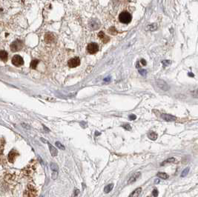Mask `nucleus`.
<instances>
[{"label":"nucleus","instance_id":"1","mask_svg":"<svg viewBox=\"0 0 198 197\" xmlns=\"http://www.w3.org/2000/svg\"><path fill=\"white\" fill-rule=\"evenodd\" d=\"M132 19V16L131 15L127 12V11H123L122 12L120 16H119V20L121 23L123 24H128L131 22Z\"/></svg>","mask_w":198,"mask_h":197},{"label":"nucleus","instance_id":"2","mask_svg":"<svg viewBox=\"0 0 198 197\" xmlns=\"http://www.w3.org/2000/svg\"><path fill=\"white\" fill-rule=\"evenodd\" d=\"M36 190L31 184L28 186V188L25 190L23 194V197H36Z\"/></svg>","mask_w":198,"mask_h":197},{"label":"nucleus","instance_id":"3","mask_svg":"<svg viewBox=\"0 0 198 197\" xmlns=\"http://www.w3.org/2000/svg\"><path fill=\"white\" fill-rule=\"evenodd\" d=\"M23 48V42L21 40H16L11 45V50L14 52L18 51Z\"/></svg>","mask_w":198,"mask_h":197},{"label":"nucleus","instance_id":"4","mask_svg":"<svg viewBox=\"0 0 198 197\" xmlns=\"http://www.w3.org/2000/svg\"><path fill=\"white\" fill-rule=\"evenodd\" d=\"M87 50L90 54H95L99 50V46L95 42H91L87 46Z\"/></svg>","mask_w":198,"mask_h":197},{"label":"nucleus","instance_id":"5","mask_svg":"<svg viewBox=\"0 0 198 197\" xmlns=\"http://www.w3.org/2000/svg\"><path fill=\"white\" fill-rule=\"evenodd\" d=\"M12 63L14 66L19 67L24 65V60L22 57L19 55H15L12 58Z\"/></svg>","mask_w":198,"mask_h":197},{"label":"nucleus","instance_id":"6","mask_svg":"<svg viewBox=\"0 0 198 197\" xmlns=\"http://www.w3.org/2000/svg\"><path fill=\"white\" fill-rule=\"evenodd\" d=\"M79 65H80V59L79 57L72 58L68 62V65L70 67H76Z\"/></svg>","mask_w":198,"mask_h":197},{"label":"nucleus","instance_id":"7","mask_svg":"<svg viewBox=\"0 0 198 197\" xmlns=\"http://www.w3.org/2000/svg\"><path fill=\"white\" fill-rule=\"evenodd\" d=\"M45 42L46 43H53L54 42L56 38H55V36L53 34V33H47L45 35Z\"/></svg>","mask_w":198,"mask_h":197},{"label":"nucleus","instance_id":"8","mask_svg":"<svg viewBox=\"0 0 198 197\" xmlns=\"http://www.w3.org/2000/svg\"><path fill=\"white\" fill-rule=\"evenodd\" d=\"M18 156H19V153H18L15 150H11V151L9 153V154H8V161H9L10 162H11V163L14 162V161L16 160V159H17V157Z\"/></svg>","mask_w":198,"mask_h":197},{"label":"nucleus","instance_id":"9","mask_svg":"<svg viewBox=\"0 0 198 197\" xmlns=\"http://www.w3.org/2000/svg\"><path fill=\"white\" fill-rule=\"evenodd\" d=\"M161 117H162V119H164L166 122H173V121L177 120V117L176 116H174L173 115H171V114H162L161 115Z\"/></svg>","mask_w":198,"mask_h":197},{"label":"nucleus","instance_id":"10","mask_svg":"<svg viewBox=\"0 0 198 197\" xmlns=\"http://www.w3.org/2000/svg\"><path fill=\"white\" fill-rule=\"evenodd\" d=\"M89 26H90V28L92 30H96L97 28H100V22H99L97 19H91V21H90V22H89Z\"/></svg>","mask_w":198,"mask_h":197},{"label":"nucleus","instance_id":"11","mask_svg":"<svg viewBox=\"0 0 198 197\" xmlns=\"http://www.w3.org/2000/svg\"><path fill=\"white\" fill-rule=\"evenodd\" d=\"M140 175H141V173H140V172H137V173H134V174L130 177V179H128V184H133V183H134L136 181H137V179H139V178L140 177Z\"/></svg>","mask_w":198,"mask_h":197},{"label":"nucleus","instance_id":"12","mask_svg":"<svg viewBox=\"0 0 198 197\" xmlns=\"http://www.w3.org/2000/svg\"><path fill=\"white\" fill-rule=\"evenodd\" d=\"M98 36L99 38H100L101 39V41L103 42V43H108L109 41H110V38L105 34V33H103V31H100V32H99L98 33Z\"/></svg>","mask_w":198,"mask_h":197},{"label":"nucleus","instance_id":"13","mask_svg":"<svg viewBox=\"0 0 198 197\" xmlns=\"http://www.w3.org/2000/svg\"><path fill=\"white\" fill-rule=\"evenodd\" d=\"M157 86H158L161 90H165V91L168 90V88H169L168 86V84H167L164 81H162V80H157Z\"/></svg>","mask_w":198,"mask_h":197},{"label":"nucleus","instance_id":"14","mask_svg":"<svg viewBox=\"0 0 198 197\" xmlns=\"http://www.w3.org/2000/svg\"><path fill=\"white\" fill-rule=\"evenodd\" d=\"M47 143H48V148H49L50 153H51V156H52L53 157L56 156L57 154H58V150H57L55 147H54L50 142H47Z\"/></svg>","mask_w":198,"mask_h":197},{"label":"nucleus","instance_id":"15","mask_svg":"<svg viewBox=\"0 0 198 197\" xmlns=\"http://www.w3.org/2000/svg\"><path fill=\"white\" fill-rule=\"evenodd\" d=\"M142 192V187H137L136 188L130 195L128 197H138Z\"/></svg>","mask_w":198,"mask_h":197},{"label":"nucleus","instance_id":"16","mask_svg":"<svg viewBox=\"0 0 198 197\" xmlns=\"http://www.w3.org/2000/svg\"><path fill=\"white\" fill-rule=\"evenodd\" d=\"M177 162V159H176L175 158H174V157H171V158H169V159L165 160L164 162H162L160 164V165H161V166H165V165H166V164H172V163H174V162Z\"/></svg>","mask_w":198,"mask_h":197},{"label":"nucleus","instance_id":"17","mask_svg":"<svg viewBox=\"0 0 198 197\" xmlns=\"http://www.w3.org/2000/svg\"><path fill=\"white\" fill-rule=\"evenodd\" d=\"M8 54L6 51L5 50H0V59H1V60L5 62L7 61L8 59Z\"/></svg>","mask_w":198,"mask_h":197},{"label":"nucleus","instance_id":"18","mask_svg":"<svg viewBox=\"0 0 198 197\" xmlns=\"http://www.w3.org/2000/svg\"><path fill=\"white\" fill-rule=\"evenodd\" d=\"M148 137L151 139V140H153V141H155L157 140V133L154 132V131H151L148 133Z\"/></svg>","mask_w":198,"mask_h":197},{"label":"nucleus","instance_id":"19","mask_svg":"<svg viewBox=\"0 0 198 197\" xmlns=\"http://www.w3.org/2000/svg\"><path fill=\"white\" fill-rule=\"evenodd\" d=\"M157 176L159 178L162 179H168V177H169L167 173H164V172H158L157 174Z\"/></svg>","mask_w":198,"mask_h":197},{"label":"nucleus","instance_id":"20","mask_svg":"<svg viewBox=\"0 0 198 197\" xmlns=\"http://www.w3.org/2000/svg\"><path fill=\"white\" fill-rule=\"evenodd\" d=\"M113 188H114V184H113V183L109 184H108V185H106V186L105 187L104 192H105L106 193H108L109 192H111V191L113 190Z\"/></svg>","mask_w":198,"mask_h":197},{"label":"nucleus","instance_id":"21","mask_svg":"<svg viewBox=\"0 0 198 197\" xmlns=\"http://www.w3.org/2000/svg\"><path fill=\"white\" fill-rule=\"evenodd\" d=\"M50 167H51V170L52 171H59V167L58 164L54 162H51L50 164Z\"/></svg>","mask_w":198,"mask_h":197},{"label":"nucleus","instance_id":"22","mask_svg":"<svg viewBox=\"0 0 198 197\" xmlns=\"http://www.w3.org/2000/svg\"><path fill=\"white\" fill-rule=\"evenodd\" d=\"M39 64V60L38 59H34L31 63V68L32 69H36V67H37V65Z\"/></svg>","mask_w":198,"mask_h":197},{"label":"nucleus","instance_id":"23","mask_svg":"<svg viewBox=\"0 0 198 197\" xmlns=\"http://www.w3.org/2000/svg\"><path fill=\"white\" fill-rule=\"evenodd\" d=\"M189 170H190V167H186V168H185V169L182 170V173H181V175H180V177H185V176H186L187 174L188 173Z\"/></svg>","mask_w":198,"mask_h":197},{"label":"nucleus","instance_id":"24","mask_svg":"<svg viewBox=\"0 0 198 197\" xmlns=\"http://www.w3.org/2000/svg\"><path fill=\"white\" fill-rule=\"evenodd\" d=\"M157 28V25L156 24H151V25H149L148 27H147V29L148 30H150V31H154L156 30Z\"/></svg>","mask_w":198,"mask_h":197},{"label":"nucleus","instance_id":"25","mask_svg":"<svg viewBox=\"0 0 198 197\" xmlns=\"http://www.w3.org/2000/svg\"><path fill=\"white\" fill-rule=\"evenodd\" d=\"M58 174H59V171H52V174H51V179L53 180H55L57 179L58 177Z\"/></svg>","mask_w":198,"mask_h":197},{"label":"nucleus","instance_id":"26","mask_svg":"<svg viewBox=\"0 0 198 197\" xmlns=\"http://www.w3.org/2000/svg\"><path fill=\"white\" fill-rule=\"evenodd\" d=\"M108 33H111V35H115V34H117V30H116V28H114V27H111L109 30H108Z\"/></svg>","mask_w":198,"mask_h":197},{"label":"nucleus","instance_id":"27","mask_svg":"<svg viewBox=\"0 0 198 197\" xmlns=\"http://www.w3.org/2000/svg\"><path fill=\"white\" fill-rule=\"evenodd\" d=\"M56 146L58 148H59V149H61V150H65V147L62 145V144H61L59 142H56Z\"/></svg>","mask_w":198,"mask_h":197},{"label":"nucleus","instance_id":"28","mask_svg":"<svg viewBox=\"0 0 198 197\" xmlns=\"http://www.w3.org/2000/svg\"><path fill=\"white\" fill-rule=\"evenodd\" d=\"M122 127H123L125 130L128 131H130L131 130V126L129 124H123V125H122Z\"/></svg>","mask_w":198,"mask_h":197},{"label":"nucleus","instance_id":"29","mask_svg":"<svg viewBox=\"0 0 198 197\" xmlns=\"http://www.w3.org/2000/svg\"><path fill=\"white\" fill-rule=\"evenodd\" d=\"M13 179H14V176H12L11 174H8V175L5 176V180H6L7 181L11 182V181H13Z\"/></svg>","mask_w":198,"mask_h":197},{"label":"nucleus","instance_id":"30","mask_svg":"<svg viewBox=\"0 0 198 197\" xmlns=\"http://www.w3.org/2000/svg\"><path fill=\"white\" fill-rule=\"evenodd\" d=\"M158 190H157V189H154L153 191H152V195H153V196L154 197H157V196H158Z\"/></svg>","mask_w":198,"mask_h":197},{"label":"nucleus","instance_id":"31","mask_svg":"<svg viewBox=\"0 0 198 197\" xmlns=\"http://www.w3.org/2000/svg\"><path fill=\"white\" fill-rule=\"evenodd\" d=\"M128 118H129L130 120H136V119H137V116L134 115V114H131V115L129 116Z\"/></svg>","mask_w":198,"mask_h":197},{"label":"nucleus","instance_id":"32","mask_svg":"<svg viewBox=\"0 0 198 197\" xmlns=\"http://www.w3.org/2000/svg\"><path fill=\"white\" fill-rule=\"evenodd\" d=\"M139 72H140V73L141 74V75H143V76H146V71L145 70H139Z\"/></svg>","mask_w":198,"mask_h":197},{"label":"nucleus","instance_id":"33","mask_svg":"<svg viewBox=\"0 0 198 197\" xmlns=\"http://www.w3.org/2000/svg\"><path fill=\"white\" fill-rule=\"evenodd\" d=\"M22 127L23 128H26V129H28V130H29L31 128H30V126L28 125H27V124H25V123H22Z\"/></svg>","mask_w":198,"mask_h":197},{"label":"nucleus","instance_id":"34","mask_svg":"<svg viewBox=\"0 0 198 197\" xmlns=\"http://www.w3.org/2000/svg\"><path fill=\"white\" fill-rule=\"evenodd\" d=\"M79 193V190H78V189H76L75 191H74V194H73V196H76Z\"/></svg>","mask_w":198,"mask_h":197},{"label":"nucleus","instance_id":"35","mask_svg":"<svg viewBox=\"0 0 198 197\" xmlns=\"http://www.w3.org/2000/svg\"><path fill=\"white\" fill-rule=\"evenodd\" d=\"M140 62L142 63V65H146V62H145V59H142L140 60Z\"/></svg>","mask_w":198,"mask_h":197},{"label":"nucleus","instance_id":"36","mask_svg":"<svg viewBox=\"0 0 198 197\" xmlns=\"http://www.w3.org/2000/svg\"><path fill=\"white\" fill-rule=\"evenodd\" d=\"M110 80H111V77H107V78H106L105 79H104V81L105 82H110Z\"/></svg>","mask_w":198,"mask_h":197},{"label":"nucleus","instance_id":"37","mask_svg":"<svg viewBox=\"0 0 198 197\" xmlns=\"http://www.w3.org/2000/svg\"><path fill=\"white\" fill-rule=\"evenodd\" d=\"M100 134H101V133H99L98 131H96V132H95V136H100Z\"/></svg>","mask_w":198,"mask_h":197},{"label":"nucleus","instance_id":"38","mask_svg":"<svg viewBox=\"0 0 198 197\" xmlns=\"http://www.w3.org/2000/svg\"><path fill=\"white\" fill-rule=\"evenodd\" d=\"M43 128H44V129H45V131H46L47 132H48V131H49V129H48V128H46V127H45V125H43Z\"/></svg>","mask_w":198,"mask_h":197},{"label":"nucleus","instance_id":"39","mask_svg":"<svg viewBox=\"0 0 198 197\" xmlns=\"http://www.w3.org/2000/svg\"><path fill=\"white\" fill-rule=\"evenodd\" d=\"M2 150H0V161H1V155H2Z\"/></svg>","mask_w":198,"mask_h":197}]
</instances>
